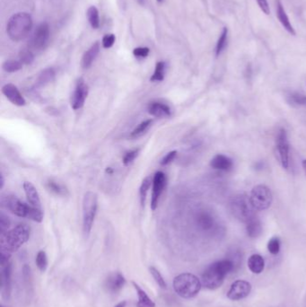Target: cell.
<instances>
[{
    "label": "cell",
    "instance_id": "cell-1",
    "mask_svg": "<svg viewBox=\"0 0 306 307\" xmlns=\"http://www.w3.org/2000/svg\"><path fill=\"white\" fill-rule=\"evenodd\" d=\"M234 261L231 259L216 261L204 271L201 283L208 289H218L224 283L225 277L234 270Z\"/></svg>",
    "mask_w": 306,
    "mask_h": 307
},
{
    "label": "cell",
    "instance_id": "cell-2",
    "mask_svg": "<svg viewBox=\"0 0 306 307\" xmlns=\"http://www.w3.org/2000/svg\"><path fill=\"white\" fill-rule=\"evenodd\" d=\"M31 230L26 225H18L2 235L0 249L2 253L11 255L20 249L29 240Z\"/></svg>",
    "mask_w": 306,
    "mask_h": 307
},
{
    "label": "cell",
    "instance_id": "cell-3",
    "mask_svg": "<svg viewBox=\"0 0 306 307\" xmlns=\"http://www.w3.org/2000/svg\"><path fill=\"white\" fill-rule=\"evenodd\" d=\"M33 28V19L27 13H18L14 15L6 25V33L12 41L24 40Z\"/></svg>",
    "mask_w": 306,
    "mask_h": 307
},
{
    "label": "cell",
    "instance_id": "cell-4",
    "mask_svg": "<svg viewBox=\"0 0 306 307\" xmlns=\"http://www.w3.org/2000/svg\"><path fill=\"white\" fill-rule=\"evenodd\" d=\"M173 286L178 296L184 299H191L199 293L202 283L194 274L181 273L174 278Z\"/></svg>",
    "mask_w": 306,
    "mask_h": 307
},
{
    "label": "cell",
    "instance_id": "cell-5",
    "mask_svg": "<svg viewBox=\"0 0 306 307\" xmlns=\"http://www.w3.org/2000/svg\"><path fill=\"white\" fill-rule=\"evenodd\" d=\"M1 203L6 209H9L13 214L25 217L37 223H41L43 220V214L41 209H36L33 206L26 205L18 199L16 196H6L2 198Z\"/></svg>",
    "mask_w": 306,
    "mask_h": 307
},
{
    "label": "cell",
    "instance_id": "cell-6",
    "mask_svg": "<svg viewBox=\"0 0 306 307\" xmlns=\"http://www.w3.org/2000/svg\"><path fill=\"white\" fill-rule=\"evenodd\" d=\"M229 209L235 218L245 224L256 216L250 198L244 194H238L232 198L229 201Z\"/></svg>",
    "mask_w": 306,
    "mask_h": 307
},
{
    "label": "cell",
    "instance_id": "cell-7",
    "mask_svg": "<svg viewBox=\"0 0 306 307\" xmlns=\"http://www.w3.org/2000/svg\"><path fill=\"white\" fill-rule=\"evenodd\" d=\"M97 206V195L92 191L87 192L83 199V231L86 236H88L92 230Z\"/></svg>",
    "mask_w": 306,
    "mask_h": 307
},
{
    "label": "cell",
    "instance_id": "cell-8",
    "mask_svg": "<svg viewBox=\"0 0 306 307\" xmlns=\"http://www.w3.org/2000/svg\"><path fill=\"white\" fill-rule=\"evenodd\" d=\"M250 201L255 210L263 211L270 208L273 202V194L269 187L259 184L252 190Z\"/></svg>",
    "mask_w": 306,
    "mask_h": 307
},
{
    "label": "cell",
    "instance_id": "cell-9",
    "mask_svg": "<svg viewBox=\"0 0 306 307\" xmlns=\"http://www.w3.org/2000/svg\"><path fill=\"white\" fill-rule=\"evenodd\" d=\"M196 222L197 226L203 232L216 234L219 231L217 218L215 217L213 213L207 210H202L198 213Z\"/></svg>",
    "mask_w": 306,
    "mask_h": 307
},
{
    "label": "cell",
    "instance_id": "cell-10",
    "mask_svg": "<svg viewBox=\"0 0 306 307\" xmlns=\"http://www.w3.org/2000/svg\"><path fill=\"white\" fill-rule=\"evenodd\" d=\"M1 264V292L5 300H9L12 293V264L10 260L0 261Z\"/></svg>",
    "mask_w": 306,
    "mask_h": 307
},
{
    "label": "cell",
    "instance_id": "cell-11",
    "mask_svg": "<svg viewBox=\"0 0 306 307\" xmlns=\"http://www.w3.org/2000/svg\"><path fill=\"white\" fill-rule=\"evenodd\" d=\"M277 152L279 155V159L281 165L284 169H288L289 167V142L288 133L286 129L280 128L277 135Z\"/></svg>",
    "mask_w": 306,
    "mask_h": 307
},
{
    "label": "cell",
    "instance_id": "cell-12",
    "mask_svg": "<svg viewBox=\"0 0 306 307\" xmlns=\"http://www.w3.org/2000/svg\"><path fill=\"white\" fill-rule=\"evenodd\" d=\"M252 291V285L245 280H236L234 281L230 289L227 292V297L233 301H238L243 299L250 295Z\"/></svg>",
    "mask_w": 306,
    "mask_h": 307
},
{
    "label": "cell",
    "instance_id": "cell-13",
    "mask_svg": "<svg viewBox=\"0 0 306 307\" xmlns=\"http://www.w3.org/2000/svg\"><path fill=\"white\" fill-rule=\"evenodd\" d=\"M166 184V176L162 172H157L153 178V192L151 198V209L156 210L160 196Z\"/></svg>",
    "mask_w": 306,
    "mask_h": 307
},
{
    "label": "cell",
    "instance_id": "cell-14",
    "mask_svg": "<svg viewBox=\"0 0 306 307\" xmlns=\"http://www.w3.org/2000/svg\"><path fill=\"white\" fill-rule=\"evenodd\" d=\"M87 95H88V87L83 79H79L76 84L75 91L72 94V98H71L72 108L74 110L81 109L85 105Z\"/></svg>",
    "mask_w": 306,
    "mask_h": 307
},
{
    "label": "cell",
    "instance_id": "cell-15",
    "mask_svg": "<svg viewBox=\"0 0 306 307\" xmlns=\"http://www.w3.org/2000/svg\"><path fill=\"white\" fill-rule=\"evenodd\" d=\"M50 38V27L47 23H41L36 30L32 39V46L37 50L44 48Z\"/></svg>",
    "mask_w": 306,
    "mask_h": 307
},
{
    "label": "cell",
    "instance_id": "cell-16",
    "mask_svg": "<svg viewBox=\"0 0 306 307\" xmlns=\"http://www.w3.org/2000/svg\"><path fill=\"white\" fill-rule=\"evenodd\" d=\"M126 278L121 272L111 273L105 279L104 288L110 294H117L124 288Z\"/></svg>",
    "mask_w": 306,
    "mask_h": 307
},
{
    "label": "cell",
    "instance_id": "cell-17",
    "mask_svg": "<svg viewBox=\"0 0 306 307\" xmlns=\"http://www.w3.org/2000/svg\"><path fill=\"white\" fill-rule=\"evenodd\" d=\"M2 93L13 105H17V106L25 105V100L16 86L12 84H6L2 87Z\"/></svg>",
    "mask_w": 306,
    "mask_h": 307
},
{
    "label": "cell",
    "instance_id": "cell-18",
    "mask_svg": "<svg viewBox=\"0 0 306 307\" xmlns=\"http://www.w3.org/2000/svg\"><path fill=\"white\" fill-rule=\"evenodd\" d=\"M276 12H277V17L279 23H281V25L283 26L284 29L286 30L288 34L291 35H295V31L292 25L291 22L289 21L288 17L287 15V12L284 8L283 5L281 3L280 0H277L276 3Z\"/></svg>",
    "mask_w": 306,
    "mask_h": 307
},
{
    "label": "cell",
    "instance_id": "cell-19",
    "mask_svg": "<svg viewBox=\"0 0 306 307\" xmlns=\"http://www.w3.org/2000/svg\"><path fill=\"white\" fill-rule=\"evenodd\" d=\"M23 190L25 192L26 199H27L28 202L31 204V206L41 210V199H40V196H39L38 191L36 190L35 185L32 182L25 181L23 183Z\"/></svg>",
    "mask_w": 306,
    "mask_h": 307
},
{
    "label": "cell",
    "instance_id": "cell-20",
    "mask_svg": "<svg viewBox=\"0 0 306 307\" xmlns=\"http://www.w3.org/2000/svg\"><path fill=\"white\" fill-rule=\"evenodd\" d=\"M233 165H234V163L231 158L222 154L215 156L210 162V166L212 168L220 170V171H229L233 168Z\"/></svg>",
    "mask_w": 306,
    "mask_h": 307
},
{
    "label": "cell",
    "instance_id": "cell-21",
    "mask_svg": "<svg viewBox=\"0 0 306 307\" xmlns=\"http://www.w3.org/2000/svg\"><path fill=\"white\" fill-rule=\"evenodd\" d=\"M100 52V44L99 42H95L89 50L85 53L82 58L81 65L84 69H88L92 66V62L95 60Z\"/></svg>",
    "mask_w": 306,
    "mask_h": 307
},
{
    "label": "cell",
    "instance_id": "cell-22",
    "mask_svg": "<svg viewBox=\"0 0 306 307\" xmlns=\"http://www.w3.org/2000/svg\"><path fill=\"white\" fill-rule=\"evenodd\" d=\"M132 285L134 286V289L137 291V295L139 297L138 303H137V307H156L155 302L153 301L150 297L147 296L145 291L142 289L141 287L138 283L133 281Z\"/></svg>",
    "mask_w": 306,
    "mask_h": 307
},
{
    "label": "cell",
    "instance_id": "cell-23",
    "mask_svg": "<svg viewBox=\"0 0 306 307\" xmlns=\"http://www.w3.org/2000/svg\"><path fill=\"white\" fill-rule=\"evenodd\" d=\"M148 112L152 116L157 118H166L171 116V109L166 105L161 103H152L148 107Z\"/></svg>",
    "mask_w": 306,
    "mask_h": 307
},
{
    "label": "cell",
    "instance_id": "cell-24",
    "mask_svg": "<svg viewBox=\"0 0 306 307\" xmlns=\"http://www.w3.org/2000/svg\"><path fill=\"white\" fill-rule=\"evenodd\" d=\"M249 270L254 274H260L264 271L265 261L260 254H252L248 260Z\"/></svg>",
    "mask_w": 306,
    "mask_h": 307
},
{
    "label": "cell",
    "instance_id": "cell-25",
    "mask_svg": "<svg viewBox=\"0 0 306 307\" xmlns=\"http://www.w3.org/2000/svg\"><path fill=\"white\" fill-rule=\"evenodd\" d=\"M246 232L251 238H257L260 236L262 233V226L260 219L257 216L246 223Z\"/></svg>",
    "mask_w": 306,
    "mask_h": 307
},
{
    "label": "cell",
    "instance_id": "cell-26",
    "mask_svg": "<svg viewBox=\"0 0 306 307\" xmlns=\"http://www.w3.org/2000/svg\"><path fill=\"white\" fill-rule=\"evenodd\" d=\"M55 78V71L52 68L42 70L41 74L38 76L36 81V87H41L46 86L47 84L53 81Z\"/></svg>",
    "mask_w": 306,
    "mask_h": 307
},
{
    "label": "cell",
    "instance_id": "cell-27",
    "mask_svg": "<svg viewBox=\"0 0 306 307\" xmlns=\"http://www.w3.org/2000/svg\"><path fill=\"white\" fill-rule=\"evenodd\" d=\"M289 105L295 107L306 106V95L298 92H290L286 96Z\"/></svg>",
    "mask_w": 306,
    "mask_h": 307
},
{
    "label": "cell",
    "instance_id": "cell-28",
    "mask_svg": "<svg viewBox=\"0 0 306 307\" xmlns=\"http://www.w3.org/2000/svg\"><path fill=\"white\" fill-rule=\"evenodd\" d=\"M227 40H228V29L225 27L220 35L219 38L216 42V56L219 57L221 53L225 51V47L227 46Z\"/></svg>",
    "mask_w": 306,
    "mask_h": 307
},
{
    "label": "cell",
    "instance_id": "cell-29",
    "mask_svg": "<svg viewBox=\"0 0 306 307\" xmlns=\"http://www.w3.org/2000/svg\"><path fill=\"white\" fill-rule=\"evenodd\" d=\"M23 278L27 295L32 294V292H33V280H32L33 277H32L31 268L27 264H25L23 267Z\"/></svg>",
    "mask_w": 306,
    "mask_h": 307
},
{
    "label": "cell",
    "instance_id": "cell-30",
    "mask_svg": "<svg viewBox=\"0 0 306 307\" xmlns=\"http://www.w3.org/2000/svg\"><path fill=\"white\" fill-rule=\"evenodd\" d=\"M87 18H88V21L91 24L92 28L94 29H97L100 26V17H99L98 9L95 7V6H90L88 9H87Z\"/></svg>",
    "mask_w": 306,
    "mask_h": 307
},
{
    "label": "cell",
    "instance_id": "cell-31",
    "mask_svg": "<svg viewBox=\"0 0 306 307\" xmlns=\"http://www.w3.org/2000/svg\"><path fill=\"white\" fill-rule=\"evenodd\" d=\"M152 122H153L152 120H146V121H144V122H141L139 126L136 127V128L133 130L132 132H131L130 137L133 138V139H137V138H139V137L143 136V135L149 129V127H150L151 125H152Z\"/></svg>",
    "mask_w": 306,
    "mask_h": 307
},
{
    "label": "cell",
    "instance_id": "cell-32",
    "mask_svg": "<svg viewBox=\"0 0 306 307\" xmlns=\"http://www.w3.org/2000/svg\"><path fill=\"white\" fill-rule=\"evenodd\" d=\"M151 183H153V179L151 176H147L144 181H142V184L140 186L139 189V195H140V202L141 205L143 206L145 201V198L147 195L148 190L150 189Z\"/></svg>",
    "mask_w": 306,
    "mask_h": 307
},
{
    "label": "cell",
    "instance_id": "cell-33",
    "mask_svg": "<svg viewBox=\"0 0 306 307\" xmlns=\"http://www.w3.org/2000/svg\"><path fill=\"white\" fill-rule=\"evenodd\" d=\"M23 68V63L21 61H18V60H6L5 61L3 65H2V69L4 71L8 72V73H14V72H17L20 70H22Z\"/></svg>",
    "mask_w": 306,
    "mask_h": 307
},
{
    "label": "cell",
    "instance_id": "cell-34",
    "mask_svg": "<svg viewBox=\"0 0 306 307\" xmlns=\"http://www.w3.org/2000/svg\"><path fill=\"white\" fill-rule=\"evenodd\" d=\"M164 72H165V63L162 62V61L157 62L156 65V70H155V72H154V75L151 76V81H162L163 78H164Z\"/></svg>",
    "mask_w": 306,
    "mask_h": 307
},
{
    "label": "cell",
    "instance_id": "cell-35",
    "mask_svg": "<svg viewBox=\"0 0 306 307\" xmlns=\"http://www.w3.org/2000/svg\"><path fill=\"white\" fill-rule=\"evenodd\" d=\"M36 265L41 272H44L48 268V257L46 253L44 251H40L36 256Z\"/></svg>",
    "mask_w": 306,
    "mask_h": 307
},
{
    "label": "cell",
    "instance_id": "cell-36",
    "mask_svg": "<svg viewBox=\"0 0 306 307\" xmlns=\"http://www.w3.org/2000/svg\"><path fill=\"white\" fill-rule=\"evenodd\" d=\"M149 271H150L151 275L153 276V278L155 279L156 284L158 285L162 289H165L167 288V284H166L165 279L163 278L160 271L157 269H156L155 267H150L149 268Z\"/></svg>",
    "mask_w": 306,
    "mask_h": 307
},
{
    "label": "cell",
    "instance_id": "cell-37",
    "mask_svg": "<svg viewBox=\"0 0 306 307\" xmlns=\"http://www.w3.org/2000/svg\"><path fill=\"white\" fill-rule=\"evenodd\" d=\"M281 243L278 237H273L268 243V250L273 255H277L280 252Z\"/></svg>",
    "mask_w": 306,
    "mask_h": 307
},
{
    "label": "cell",
    "instance_id": "cell-38",
    "mask_svg": "<svg viewBox=\"0 0 306 307\" xmlns=\"http://www.w3.org/2000/svg\"><path fill=\"white\" fill-rule=\"evenodd\" d=\"M20 59L21 62L25 65H30L33 63L35 60V55L29 50H23L20 53Z\"/></svg>",
    "mask_w": 306,
    "mask_h": 307
},
{
    "label": "cell",
    "instance_id": "cell-39",
    "mask_svg": "<svg viewBox=\"0 0 306 307\" xmlns=\"http://www.w3.org/2000/svg\"><path fill=\"white\" fill-rule=\"evenodd\" d=\"M133 54L136 58H146L149 54V49L146 47H139L134 49Z\"/></svg>",
    "mask_w": 306,
    "mask_h": 307
},
{
    "label": "cell",
    "instance_id": "cell-40",
    "mask_svg": "<svg viewBox=\"0 0 306 307\" xmlns=\"http://www.w3.org/2000/svg\"><path fill=\"white\" fill-rule=\"evenodd\" d=\"M9 226H10V221L8 219V217L3 213H1L0 215V232H1V235L7 232V229Z\"/></svg>",
    "mask_w": 306,
    "mask_h": 307
},
{
    "label": "cell",
    "instance_id": "cell-41",
    "mask_svg": "<svg viewBox=\"0 0 306 307\" xmlns=\"http://www.w3.org/2000/svg\"><path fill=\"white\" fill-rule=\"evenodd\" d=\"M139 152V149L127 152V154L123 157V163H124L125 165H128L130 163H132L133 161L135 160L136 157H138Z\"/></svg>",
    "mask_w": 306,
    "mask_h": 307
},
{
    "label": "cell",
    "instance_id": "cell-42",
    "mask_svg": "<svg viewBox=\"0 0 306 307\" xmlns=\"http://www.w3.org/2000/svg\"><path fill=\"white\" fill-rule=\"evenodd\" d=\"M116 41L115 35L110 34V35H106L103 38V46L105 49H109L110 47L113 46L114 42Z\"/></svg>",
    "mask_w": 306,
    "mask_h": 307
},
{
    "label": "cell",
    "instance_id": "cell-43",
    "mask_svg": "<svg viewBox=\"0 0 306 307\" xmlns=\"http://www.w3.org/2000/svg\"><path fill=\"white\" fill-rule=\"evenodd\" d=\"M176 156H177V151L174 150L169 152L167 155L162 158V161H161V164L162 165H167L169 163H171L175 159Z\"/></svg>",
    "mask_w": 306,
    "mask_h": 307
},
{
    "label": "cell",
    "instance_id": "cell-44",
    "mask_svg": "<svg viewBox=\"0 0 306 307\" xmlns=\"http://www.w3.org/2000/svg\"><path fill=\"white\" fill-rule=\"evenodd\" d=\"M48 187H49V189H50L51 191L55 192L56 194H58V195H62V194H64L63 188L59 185V184H58V183L54 182V181H49V182H48Z\"/></svg>",
    "mask_w": 306,
    "mask_h": 307
},
{
    "label": "cell",
    "instance_id": "cell-45",
    "mask_svg": "<svg viewBox=\"0 0 306 307\" xmlns=\"http://www.w3.org/2000/svg\"><path fill=\"white\" fill-rule=\"evenodd\" d=\"M256 1H257V4L260 7V10L263 12L265 15H270V9L268 0H256Z\"/></svg>",
    "mask_w": 306,
    "mask_h": 307
},
{
    "label": "cell",
    "instance_id": "cell-46",
    "mask_svg": "<svg viewBox=\"0 0 306 307\" xmlns=\"http://www.w3.org/2000/svg\"><path fill=\"white\" fill-rule=\"evenodd\" d=\"M126 305H127V302L122 301L121 303H119V304H117L114 307H126Z\"/></svg>",
    "mask_w": 306,
    "mask_h": 307
},
{
    "label": "cell",
    "instance_id": "cell-47",
    "mask_svg": "<svg viewBox=\"0 0 306 307\" xmlns=\"http://www.w3.org/2000/svg\"><path fill=\"white\" fill-rule=\"evenodd\" d=\"M4 183H5L4 177H3V174H1V186H0V188H1V189L4 187Z\"/></svg>",
    "mask_w": 306,
    "mask_h": 307
},
{
    "label": "cell",
    "instance_id": "cell-48",
    "mask_svg": "<svg viewBox=\"0 0 306 307\" xmlns=\"http://www.w3.org/2000/svg\"><path fill=\"white\" fill-rule=\"evenodd\" d=\"M302 165H303V168L305 170V172H306V160H304L303 163H302Z\"/></svg>",
    "mask_w": 306,
    "mask_h": 307
},
{
    "label": "cell",
    "instance_id": "cell-49",
    "mask_svg": "<svg viewBox=\"0 0 306 307\" xmlns=\"http://www.w3.org/2000/svg\"><path fill=\"white\" fill-rule=\"evenodd\" d=\"M106 173H108V174H112V169L110 168V167L106 169Z\"/></svg>",
    "mask_w": 306,
    "mask_h": 307
},
{
    "label": "cell",
    "instance_id": "cell-50",
    "mask_svg": "<svg viewBox=\"0 0 306 307\" xmlns=\"http://www.w3.org/2000/svg\"><path fill=\"white\" fill-rule=\"evenodd\" d=\"M139 2L140 4H143V3H144V0H139Z\"/></svg>",
    "mask_w": 306,
    "mask_h": 307
},
{
    "label": "cell",
    "instance_id": "cell-51",
    "mask_svg": "<svg viewBox=\"0 0 306 307\" xmlns=\"http://www.w3.org/2000/svg\"><path fill=\"white\" fill-rule=\"evenodd\" d=\"M157 1H159V2H162V0H157Z\"/></svg>",
    "mask_w": 306,
    "mask_h": 307
},
{
    "label": "cell",
    "instance_id": "cell-52",
    "mask_svg": "<svg viewBox=\"0 0 306 307\" xmlns=\"http://www.w3.org/2000/svg\"></svg>",
    "mask_w": 306,
    "mask_h": 307
}]
</instances>
